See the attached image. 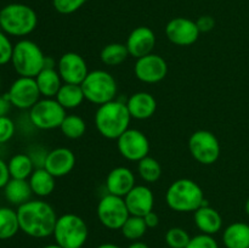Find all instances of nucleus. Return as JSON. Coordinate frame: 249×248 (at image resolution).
Wrapping results in <instances>:
<instances>
[{"mask_svg":"<svg viewBox=\"0 0 249 248\" xmlns=\"http://www.w3.org/2000/svg\"><path fill=\"white\" fill-rule=\"evenodd\" d=\"M19 230L34 238H45L53 233L57 215L51 204L43 199H31L17 208Z\"/></svg>","mask_w":249,"mask_h":248,"instance_id":"nucleus-1","label":"nucleus"},{"mask_svg":"<svg viewBox=\"0 0 249 248\" xmlns=\"http://www.w3.org/2000/svg\"><path fill=\"white\" fill-rule=\"evenodd\" d=\"M94 121L97 131L104 138L117 140L130 125L131 116L126 107V100L116 99L99 106Z\"/></svg>","mask_w":249,"mask_h":248,"instance_id":"nucleus-2","label":"nucleus"},{"mask_svg":"<svg viewBox=\"0 0 249 248\" xmlns=\"http://www.w3.org/2000/svg\"><path fill=\"white\" fill-rule=\"evenodd\" d=\"M165 202L172 211L178 213L196 212L206 203L202 187L191 179L175 180L165 192Z\"/></svg>","mask_w":249,"mask_h":248,"instance_id":"nucleus-3","label":"nucleus"},{"mask_svg":"<svg viewBox=\"0 0 249 248\" xmlns=\"http://www.w3.org/2000/svg\"><path fill=\"white\" fill-rule=\"evenodd\" d=\"M38 26L36 12L24 4H9L1 9L0 28L11 36H26Z\"/></svg>","mask_w":249,"mask_h":248,"instance_id":"nucleus-4","label":"nucleus"},{"mask_svg":"<svg viewBox=\"0 0 249 248\" xmlns=\"http://www.w3.org/2000/svg\"><path fill=\"white\" fill-rule=\"evenodd\" d=\"M45 55L33 40L22 39L14 45L11 63L19 77L36 78L44 70Z\"/></svg>","mask_w":249,"mask_h":248,"instance_id":"nucleus-5","label":"nucleus"},{"mask_svg":"<svg viewBox=\"0 0 249 248\" xmlns=\"http://www.w3.org/2000/svg\"><path fill=\"white\" fill-rule=\"evenodd\" d=\"M53 236L62 248H79L87 242L89 229L82 216L67 213L57 218Z\"/></svg>","mask_w":249,"mask_h":248,"instance_id":"nucleus-6","label":"nucleus"},{"mask_svg":"<svg viewBox=\"0 0 249 248\" xmlns=\"http://www.w3.org/2000/svg\"><path fill=\"white\" fill-rule=\"evenodd\" d=\"M80 87L84 92L85 100L97 106L117 99V91H118L117 82L113 75L107 71H91Z\"/></svg>","mask_w":249,"mask_h":248,"instance_id":"nucleus-7","label":"nucleus"},{"mask_svg":"<svg viewBox=\"0 0 249 248\" xmlns=\"http://www.w3.org/2000/svg\"><path fill=\"white\" fill-rule=\"evenodd\" d=\"M66 116V109L58 104L55 97L40 99L29 109V121L40 130L60 128Z\"/></svg>","mask_w":249,"mask_h":248,"instance_id":"nucleus-8","label":"nucleus"},{"mask_svg":"<svg viewBox=\"0 0 249 248\" xmlns=\"http://www.w3.org/2000/svg\"><path fill=\"white\" fill-rule=\"evenodd\" d=\"M96 214L99 221L108 230H121L130 216L124 197L106 194L97 203Z\"/></svg>","mask_w":249,"mask_h":248,"instance_id":"nucleus-9","label":"nucleus"},{"mask_svg":"<svg viewBox=\"0 0 249 248\" xmlns=\"http://www.w3.org/2000/svg\"><path fill=\"white\" fill-rule=\"evenodd\" d=\"M189 150L195 160L204 165L215 163L220 157V142L209 130H197L190 136Z\"/></svg>","mask_w":249,"mask_h":248,"instance_id":"nucleus-10","label":"nucleus"},{"mask_svg":"<svg viewBox=\"0 0 249 248\" xmlns=\"http://www.w3.org/2000/svg\"><path fill=\"white\" fill-rule=\"evenodd\" d=\"M117 147L126 160L140 162L150 153V141L141 130L129 128L117 139Z\"/></svg>","mask_w":249,"mask_h":248,"instance_id":"nucleus-11","label":"nucleus"},{"mask_svg":"<svg viewBox=\"0 0 249 248\" xmlns=\"http://www.w3.org/2000/svg\"><path fill=\"white\" fill-rule=\"evenodd\" d=\"M6 95L12 106L18 109H31L41 96L36 78L29 77H18L14 80Z\"/></svg>","mask_w":249,"mask_h":248,"instance_id":"nucleus-12","label":"nucleus"},{"mask_svg":"<svg viewBox=\"0 0 249 248\" xmlns=\"http://www.w3.org/2000/svg\"><path fill=\"white\" fill-rule=\"evenodd\" d=\"M135 77L146 84H156L167 77L168 63L157 53H150L136 60L134 66Z\"/></svg>","mask_w":249,"mask_h":248,"instance_id":"nucleus-13","label":"nucleus"},{"mask_svg":"<svg viewBox=\"0 0 249 248\" xmlns=\"http://www.w3.org/2000/svg\"><path fill=\"white\" fill-rule=\"evenodd\" d=\"M198 27L196 21L186 17H175L170 19L165 26V35L168 40L178 46H190L196 43L199 38Z\"/></svg>","mask_w":249,"mask_h":248,"instance_id":"nucleus-14","label":"nucleus"},{"mask_svg":"<svg viewBox=\"0 0 249 248\" xmlns=\"http://www.w3.org/2000/svg\"><path fill=\"white\" fill-rule=\"evenodd\" d=\"M56 70L62 78L63 83L67 84L80 85L89 74V68L84 57L72 51L63 53L58 58Z\"/></svg>","mask_w":249,"mask_h":248,"instance_id":"nucleus-15","label":"nucleus"},{"mask_svg":"<svg viewBox=\"0 0 249 248\" xmlns=\"http://www.w3.org/2000/svg\"><path fill=\"white\" fill-rule=\"evenodd\" d=\"M129 55L140 58L152 53L156 46V34L150 27L140 26L130 32L125 43Z\"/></svg>","mask_w":249,"mask_h":248,"instance_id":"nucleus-16","label":"nucleus"},{"mask_svg":"<svg viewBox=\"0 0 249 248\" xmlns=\"http://www.w3.org/2000/svg\"><path fill=\"white\" fill-rule=\"evenodd\" d=\"M124 201L130 215L145 216L153 211L155 195L146 185H135L124 197Z\"/></svg>","mask_w":249,"mask_h":248,"instance_id":"nucleus-17","label":"nucleus"},{"mask_svg":"<svg viewBox=\"0 0 249 248\" xmlns=\"http://www.w3.org/2000/svg\"><path fill=\"white\" fill-rule=\"evenodd\" d=\"M75 165V155L67 147H57L49 151L45 160V168L55 177H62L70 174Z\"/></svg>","mask_w":249,"mask_h":248,"instance_id":"nucleus-18","label":"nucleus"},{"mask_svg":"<svg viewBox=\"0 0 249 248\" xmlns=\"http://www.w3.org/2000/svg\"><path fill=\"white\" fill-rule=\"evenodd\" d=\"M105 185H106L107 194L125 197L136 185L135 174L128 167H116L108 173Z\"/></svg>","mask_w":249,"mask_h":248,"instance_id":"nucleus-19","label":"nucleus"},{"mask_svg":"<svg viewBox=\"0 0 249 248\" xmlns=\"http://www.w3.org/2000/svg\"><path fill=\"white\" fill-rule=\"evenodd\" d=\"M126 107H128L131 118L145 121L156 113L157 101L150 92L139 91L126 99Z\"/></svg>","mask_w":249,"mask_h":248,"instance_id":"nucleus-20","label":"nucleus"},{"mask_svg":"<svg viewBox=\"0 0 249 248\" xmlns=\"http://www.w3.org/2000/svg\"><path fill=\"white\" fill-rule=\"evenodd\" d=\"M194 221L201 233L206 235H215L223 228V218L220 213L209 206L208 202L194 212Z\"/></svg>","mask_w":249,"mask_h":248,"instance_id":"nucleus-21","label":"nucleus"},{"mask_svg":"<svg viewBox=\"0 0 249 248\" xmlns=\"http://www.w3.org/2000/svg\"><path fill=\"white\" fill-rule=\"evenodd\" d=\"M223 243L226 248H249V225L236 221L226 226L223 232Z\"/></svg>","mask_w":249,"mask_h":248,"instance_id":"nucleus-22","label":"nucleus"},{"mask_svg":"<svg viewBox=\"0 0 249 248\" xmlns=\"http://www.w3.org/2000/svg\"><path fill=\"white\" fill-rule=\"evenodd\" d=\"M36 82L41 96L49 99L56 97L58 90L63 84L62 78L58 74L56 68H44L36 77Z\"/></svg>","mask_w":249,"mask_h":248,"instance_id":"nucleus-23","label":"nucleus"},{"mask_svg":"<svg viewBox=\"0 0 249 248\" xmlns=\"http://www.w3.org/2000/svg\"><path fill=\"white\" fill-rule=\"evenodd\" d=\"M33 195L28 180L10 179L4 187V196L9 203L19 207L21 204L31 201Z\"/></svg>","mask_w":249,"mask_h":248,"instance_id":"nucleus-24","label":"nucleus"},{"mask_svg":"<svg viewBox=\"0 0 249 248\" xmlns=\"http://www.w3.org/2000/svg\"><path fill=\"white\" fill-rule=\"evenodd\" d=\"M56 177L45 168H36L29 177L28 182L33 195L38 197H48L53 192L56 186Z\"/></svg>","mask_w":249,"mask_h":248,"instance_id":"nucleus-25","label":"nucleus"},{"mask_svg":"<svg viewBox=\"0 0 249 248\" xmlns=\"http://www.w3.org/2000/svg\"><path fill=\"white\" fill-rule=\"evenodd\" d=\"M55 99L65 109H74L83 104L85 96L80 85L63 83Z\"/></svg>","mask_w":249,"mask_h":248,"instance_id":"nucleus-26","label":"nucleus"},{"mask_svg":"<svg viewBox=\"0 0 249 248\" xmlns=\"http://www.w3.org/2000/svg\"><path fill=\"white\" fill-rule=\"evenodd\" d=\"M7 167L12 179L22 180H28L36 169L28 153H17L12 156L7 162Z\"/></svg>","mask_w":249,"mask_h":248,"instance_id":"nucleus-27","label":"nucleus"},{"mask_svg":"<svg viewBox=\"0 0 249 248\" xmlns=\"http://www.w3.org/2000/svg\"><path fill=\"white\" fill-rule=\"evenodd\" d=\"M129 51L125 44L122 43H111L104 46L100 53V58L102 63L109 67H116V66L122 65L125 62L126 58L129 57Z\"/></svg>","mask_w":249,"mask_h":248,"instance_id":"nucleus-28","label":"nucleus"},{"mask_svg":"<svg viewBox=\"0 0 249 248\" xmlns=\"http://www.w3.org/2000/svg\"><path fill=\"white\" fill-rule=\"evenodd\" d=\"M19 230L17 211L10 207H0V240L12 238Z\"/></svg>","mask_w":249,"mask_h":248,"instance_id":"nucleus-29","label":"nucleus"},{"mask_svg":"<svg viewBox=\"0 0 249 248\" xmlns=\"http://www.w3.org/2000/svg\"><path fill=\"white\" fill-rule=\"evenodd\" d=\"M60 129L66 138L75 140V139L82 138L85 134V131H87V123H85V121L80 116L67 114L65 119H63Z\"/></svg>","mask_w":249,"mask_h":248,"instance_id":"nucleus-30","label":"nucleus"},{"mask_svg":"<svg viewBox=\"0 0 249 248\" xmlns=\"http://www.w3.org/2000/svg\"><path fill=\"white\" fill-rule=\"evenodd\" d=\"M138 173L143 181L147 184H153L160 180L162 175V167L157 159L147 156L138 162Z\"/></svg>","mask_w":249,"mask_h":248,"instance_id":"nucleus-31","label":"nucleus"},{"mask_svg":"<svg viewBox=\"0 0 249 248\" xmlns=\"http://www.w3.org/2000/svg\"><path fill=\"white\" fill-rule=\"evenodd\" d=\"M147 229L148 228L147 225H146L142 216L130 215L126 219L124 225L122 226L121 231L126 240L139 241L143 235H145Z\"/></svg>","mask_w":249,"mask_h":248,"instance_id":"nucleus-32","label":"nucleus"},{"mask_svg":"<svg viewBox=\"0 0 249 248\" xmlns=\"http://www.w3.org/2000/svg\"><path fill=\"white\" fill-rule=\"evenodd\" d=\"M190 240L191 236L189 235V232L179 226L170 228L165 233V242L168 248H186Z\"/></svg>","mask_w":249,"mask_h":248,"instance_id":"nucleus-33","label":"nucleus"},{"mask_svg":"<svg viewBox=\"0 0 249 248\" xmlns=\"http://www.w3.org/2000/svg\"><path fill=\"white\" fill-rule=\"evenodd\" d=\"M88 0H53V6L58 14L71 15L77 12Z\"/></svg>","mask_w":249,"mask_h":248,"instance_id":"nucleus-34","label":"nucleus"},{"mask_svg":"<svg viewBox=\"0 0 249 248\" xmlns=\"http://www.w3.org/2000/svg\"><path fill=\"white\" fill-rule=\"evenodd\" d=\"M12 53H14V44L11 43L6 33L0 31V66L11 62Z\"/></svg>","mask_w":249,"mask_h":248,"instance_id":"nucleus-35","label":"nucleus"},{"mask_svg":"<svg viewBox=\"0 0 249 248\" xmlns=\"http://www.w3.org/2000/svg\"><path fill=\"white\" fill-rule=\"evenodd\" d=\"M186 248H219V245L213 236L199 233L191 237Z\"/></svg>","mask_w":249,"mask_h":248,"instance_id":"nucleus-36","label":"nucleus"},{"mask_svg":"<svg viewBox=\"0 0 249 248\" xmlns=\"http://www.w3.org/2000/svg\"><path fill=\"white\" fill-rule=\"evenodd\" d=\"M16 131V125L10 117H0V143L11 140Z\"/></svg>","mask_w":249,"mask_h":248,"instance_id":"nucleus-37","label":"nucleus"},{"mask_svg":"<svg viewBox=\"0 0 249 248\" xmlns=\"http://www.w3.org/2000/svg\"><path fill=\"white\" fill-rule=\"evenodd\" d=\"M49 151L45 150L43 146H33L29 148L28 156L31 157L32 162H33L36 168H44L45 165L46 157H48Z\"/></svg>","mask_w":249,"mask_h":248,"instance_id":"nucleus-38","label":"nucleus"},{"mask_svg":"<svg viewBox=\"0 0 249 248\" xmlns=\"http://www.w3.org/2000/svg\"><path fill=\"white\" fill-rule=\"evenodd\" d=\"M196 24L197 27H198L201 33H208V32H211L212 29L214 28V26H215V21H214V18L212 16L206 15V16L199 17V18L196 21Z\"/></svg>","mask_w":249,"mask_h":248,"instance_id":"nucleus-39","label":"nucleus"},{"mask_svg":"<svg viewBox=\"0 0 249 248\" xmlns=\"http://www.w3.org/2000/svg\"><path fill=\"white\" fill-rule=\"evenodd\" d=\"M10 179H11V175H10L7 163L0 158V189H4Z\"/></svg>","mask_w":249,"mask_h":248,"instance_id":"nucleus-40","label":"nucleus"},{"mask_svg":"<svg viewBox=\"0 0 249 248\" xmlns=\"http://www.w3.org/2000/svg\"><path fill=\"white\" fill-rule=\"evenodd\" d=\"M142 218H143V220H145L146 225H147L148 229L157 228L158 224H160V216H158L157 213H155L153 211L146 214V215L142 216Z\"/></svg>","mask_w":249,"mask_h":248,"instance_id":"nucleus-41","label":"nucleus"},{"mask_svg":"<svg viewBox=\"0 0 249 248\" xmlns=\"http://www.w3.org/2000/svg\"><path fill=\"white\" fill-rule=\"evenodd\" d=\"M11 102H10L7 95H1L0 96V117L7 116V113L10 112V108H11Z\"/></svg>","mask_w":249,"mask_h":248,"instance_id":"nucleus-42","label":"nucleus"},{"mask_svg":"<svg viewBox=\"0 0 249 248\" xmlns=\"http://www.w3.org/2000/svg\"><path fill=\"white\" fill-rule=\"evenodd\" d=\"M128 248H150L147 243L142 242V241H133L130 245L128 246Z\"/></svg>","mask_w":249,"mask_h":248,"instance_id":"nucleus-43","label":"nucleus"},{"mask_svg":"<svg viewBox=\"0 0 249 248\" xmlns=\"http://www.w3.org/2000/svg\"><path fill=\"white\" fill-rule=\"evenodd\" d=\"M96 248H123V247L116 245V243H101V245L97 246Z\"/></svg>","mask_w":249,"mask_h":248,"instance_id":"nucleus-44","label":"nucleus"},{"mask_svg":"<svg viewBox=\"0 0 249 248\" xmlns=\"http://www.w3.org/2000/svg\"><path fill=\"white\" fill-rule=\"evenodd\" d=\"M43 248H62L61 246H58L57 243H53V245H48V246H44Z\"/></svg>","mask_w":249,"mask_h":248,"instance_id":"nucleus-45","label":"nucleus"},{"mask_svg":"<svg viewBox=\"0 0 249 248\" xmlns=\"http://www.w3.org/2000/svg\"><path fill=\"white\" fill-rule=\"evenodd\" d=\"M245 211L246 213H247V215L249 216V198L246 201V204H245Z\"/></svg>","mask_w":249,"mask_h":248,"instance_id":"nucleus-46","label":"nucleus"},{"mask_svg":"<svg viewBox=\"0 0 249 248\" xmlns=\"http://www.w3.org/2000/svg\"><path fill=\"white\" fill-rule=\"evenodd\" d=\"M0 14H1V10H0Z\"/></svg>","mask_w":249,"mask_h":248,"instance_id":"nucleus-47","label":"nucleus"},{"mask_svg":"<svg viewBox=\"0 0 249 248\" xmlns=\"http://www.w3.org/2000/svg\"><path fill=\"white\" fill-rule=\"evenodd\" d=\"M79 248H83V247H79Z\"/></svg>","mask_w":249,"mask_h":248,"instance_id":"nucleus-48","label":"nucleus"}]
</instances>
